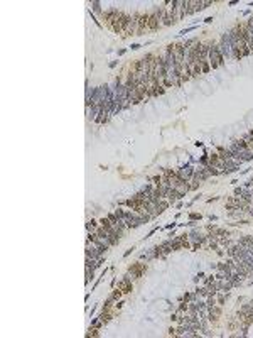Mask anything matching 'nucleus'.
Here are the masks:
<instances>
[{"label": "nucleus", "instance_id": "f257e3e1", "mask_svg": "<svg viewBox=\"0 0 253 338\" xmlns=\"http://www.w3.org/2000/svg\"><path fill=\"white\" fill-rule=\"evenodd\" d=\"M165 88L169 86H180V76L177 73V68H176V59L174 54H172V44L167 46L165 49Z\"/></svg>", "mask_w": 253, "mask_h": 338}, {"label": "nucleus", "instance_id": "f03ea898", "mask_svg": "<svg viewBox=\"0 0 253 338\" xmlns=\"http://www.w3.org/2000/svg\"><path fill=\"white\" fill-rule=\"evenodd\" d=\"M208 61H209V64H211L213 70H216V68H219V66L225 64V57H223L221 53H219V44L216 46L214 42H211V46H209Z\"/></svg>", "mask_w": 253, "mask_h": 338}, {"label": "nucleus", "instance_id": "7ed1b4c3", "mask_svg": "<svg viewBox=\"0 0 253 338\" xmlns=\"http://www.w3.org/2000/svg\"><path fill=\"white\" fill-rule=\"evenodd\" d=\"M219 53L225 59H233V42H231V34L230 31H226L221 37L219 42Z\"/></svg>", "mask_w": 253, "mask_h": 338}, {"label": "nucleus", "instance_id": "20e7f679", "mask_svg": "<svg viewBox=\"0 0 253 338\" xmlns=\"http://www.w3.org/2000/svg\"><path fill=\"white\" fill-rule=\"evenodd\" d=\"M123 36H137V14H132L128 17L123 29Z\"/></svg>", "mask_w": 253, "mask_h": 338}, {"label": "nucleus", "instance_id": "39448f33", "mask_svg": "<svg viewBox=\"0 0 253 338\" xmlns=\"http://www.w3.org/2000/svg\"><path fill=\"white\" fill-rule=\"evenodd\" d=\"M145 269H147V265H145V264H140V262H139V264H135L133 267H130V269H128L130 279H132V281H133V279H139L140 276L145 272Z\"/></svg>", "mask_w": 253, "mask_h": 338}, {"label": "nucleus", "instance_id": "423d86ee", "mask_svg": "<svg viewBox=\"0 0 253 338\" xmlns=\"http://www.w3.org/2000/svg\"><path fill=\"white\" fill-rule=\"evenodd\" d=\"M177 176H179L180 179H184V181H189V179H193V174H194V167H191L189 164H186V166H182L180 169H177Z\"/></svg>", "mask_w": 253, "mask_h": 338}, {"label": "nucleus", "instance_id": "0eeeda50", "mask_svg": "<svg viewBox=\"0 0 253 338\" xmlns=\"http://www.w3.org/2000/svg\"><path fill=\"white\" fill-rule=\"evenodd\" d=\"M147 27H149V31H157V29L160 27V19H159L157 10L149 15V26H147Z\"/></svg>", "mask_w": 253, "mask_h": 338}, {"label": "nucleus", "instance_id": "6e6552de", "mask_svg": "<svg viewBox=\"0 0 253 338\" xmlns=\"http://www.w3.org/2000/svg\"><path fill=\"white\" fill-rule=\"evenodd\" d=\"M187 237H189V239L193 240L194 243H199V245H201L202 242H204L206 239H208V235H202V233L199 232V230H193V232H191Z\"/></svg>", "mask_w": 253, "mask_h": 338}, {"label": "nucleus", "instance_id": "1a4fd4ad", "mask_svg": "<svg viewBox=\"0 0 253 338\" xmlns=\"http://www.w3.org/2000/svg\"><path fill=\"white\" fill-rule=\"evenodd\" d=\"M219 316H221V308H219V306L208 308V319H209V321H216Z\"/></svg>", "mask_w": 253, "mask_h": 338}, {"label": "nucleus", "instance_id": "9d476101", "mask_svg": "<svg viewBox=\"0 0 253 338\" xmlns=\"http://www.w3.org/2000/svg\"><path fill=\"white\" fill-rule=\"evenodd\" d=\"M180 19H184V15H182V0H174V20L177 22V20H180Z\"/></svg>", "mask_w": 253, "mask_h": 338}, {"label": "nucleus", "instance_id": "9b49d317", "mask_svg": "<svg viewBox=\"0 0 253 338\" xmlns=\"http://www.w3.org/2000/svg\"><path fill=\"white\" fill-rule=\"evenodd\" d=\"M150 259H154V250H149V252H145V254H142L140 255V260H145V262H149Z\"/></svg>", "mask_w": 253, "mask_h": 338}, {"label": "nucleus", "instance_id": "f8f14e48", "mask_svg": "<svg viewBox=\"0 0 253 338\" xmlns=\"http://www.w3.org/2000/svg\"><path fill=\"white\" fill-rule=\"evenodd\" d=\"M89 5H91L93 12H101V3L96 2V0H93V2H89Z\"/></svg>", "mask_w": 253, "mask_h": 338}, {"label": "nucleus", "instance_id": "ddd939ff", "mask_svg": "<svg viewBox=\"0 0 253 338\" xmlns=\"http://www.w3.org/2000/svg\"><path fill=\"white\" fill-rule=\"evenodd\" d=\"M110 318H111V315L108 313V310H106V313H101L100 315V319H101V323H106V321H110Z\"/></svg>", "mask_w": 253, "mask_h": 338}, {"label": "nucleus", "instance_id": "4468645a", "mask_svg": "<svg viewBox=\"0 0 253 338\" xmlns=\"http://www.w3.org/2000/svg\"><path fill=\"white\" fill-rule=\"evenodd\" d=\"M108 220H110L111 225H117L118 218H117V215H115V213H110V215H108Z\"/></svg>", "mask_w": 253, "mask_h": 338}, {"label": "nucleus", "instance_id": "2eb2a0df", "mask_svg": "<svg viewBox=\"0 0 253 338\" xmlns=\"http://www.w3.org/2000/svg\"><path fill=\"white\" fill-rule=\"evenodd\" d=\"M113 301H117V299H115V298H113V296H110V298H108V299H106V303H105V306H103V310H108V308H110V306H111V303H113Z\"/></svg>", "mask_w": 253, "mask_h": 338}, {"label": "nucleus", "instance_id": "dca6fc26", "mask_svg": "<svg viewBox=\"0 0 253 338\" xmlns=\"http://www.w3.org/2000/svg\"><path fill=\"white\" fill-rule=\"evenodd\" d=\"M115 215H117L118 220H125V211L123 210H117V211H115Z\"/></svg>", "mask_w": 253, "mask_h": 338}, {"label": "nucleus", "instance_id": "f3484780", "mask_svg": "<svg viewBox=\"0 0 253 338\" xmlns=\"http://www.w3.org/2000/svg\"><path fill=\"white\" fill-rule=\"evenodd\" d=\"M194 29H196V26H191V27L184 29V31H180V32H179V34H177V36H186V34H187V32H189V31H194Z\"/></svg>", "mask_w": 253, "mask_h": 338}, {"label": "nucleus", "instance_id": "a211bd4d", "mask_svg": "<svg viewBox=\"0 0 253 338\" xmlns=\"http://www.w3.org/2000/svg\"><path fill=\"white\" fill-rule=\"evenodd\" d=\"M243 193H245V188H241V186H240V188H236V189H234V196H241Z\"/></svg>", "mask_w": 253, "mask_h": 338}, {"label": "nucleus", "instance_id": "6ab92c4d", "mask_svg": "<svg viewBox=\"0 0 253 338\" xmlns=\"http://www.w3.org/2000/svg\"><path fill=\"white\" fill-rule=\"evenodd\" d=\"M226 269V262H219L218 264V271H225Z\"/></svg>", "mask_w": 253, "mask_h": 338}, {"label": "nucleus", "instance_id": "aec40b11", "mask_svg": "<svg viewBox=\"0 0 253 338\" xmlns=\"http://www.w3.org/2000/svg\"><path fill=\"white\" fill-rule=\"evenodd\" d=\"M189 218H191V220H201L202 217H201V215H197V213H193V215H191Z\"/></svg>", "mask_w": 253, "mask_h": 338}, {"label": "nucleus", "instance_id": "412c9836", "mask_svg": "<svg viewBox=\"0 0 253 338\" xmlns=\"http://www.w3.org/2000/svg\"><path fill=\"white\" fill-rule=\"evenodd\" d=\"M162 93H164V88H162V86H159L157 90H155V93H154V96L155 95H162Z\"/></svg>", "mask_w": 253, "mask_h": 338}, {"label": "nucleus", "instance_id": "4be33fe9", "mask_svg": "<svg viewBox=\"0 0 253 338\" xmlns=\"http://www.w3.org/2000/svg\"><path fill=\"white\" fill-rule=\"evenodd\" d=\"M130 48H132V49H140V48H142V46H140V44H132V46H130Z\"/></svg>", "mask_w": 253, "mask_h": 338}, {"label": "nucleus", "instance_id": "5701e85b", "mask_svg": "<svg viewBox=\"0 0 253 338\" xmlns=\"http://www.w3.org/2000/svg\"><path fill=\"white\" fill-rule=\"evenodd\" d=\"M204 22H206V24H209V22H213V17H206V19H204Z\"/></svg>", "mask_w": 253, "mask_h": 338}, {"label": "nucleus", "instance_id": "b1692460", "mask_svg": "<svg viewBox=\"0 0 253 338\" xmlns=\"http://www.w3.org/2000/svg\"><path fill=\"white\" fill-rule=\"evenodd\" d=\"M209 220H211V222H216V220H218V217H214V215H211V217H209Z\"/></svg>", "mask_w": 253, "mask_h": 338}, {"label": "nucleus", "instance_id": "393cba45", "mask_svg": "<svg viewBox=\"0 0 253 338\" xmlns=\"http://www.w3.org/2000/svg\"><path fill=\"white\" fill-rule=\"evenodd\" d=\"M248 304H250V306L253 308V299H251V301H250V303H248Z\"/></svg>", "mask_w": 253, "mask_h": 338}, {"label": "nucleus", "instance_id": "a878e982", "mask_svg": "<svg viewBox=\"0 0 253 338\" xmlns=\"http://www.w3.org/2000/svg\"><path fill=\"white\" fill-rule=\"evenodd\" d=\"M251 206H253V200H251Z\"/></svg>", "mask_w": 253, "mask_h": 338}, {"label": "nucleus", "instance_id": "bb28decb", "mask_svg": "<svg viewBox=\"0 0 253 338\" xmlns=\"http://www.w3.org/2000/svg\"><path fill=\"white\" fill-rule=\"evenodd\" d=\"M251 193H253V191H251Z\"/></svg>", "mask_w": 253, "mask_h": 338}]
</instances>
